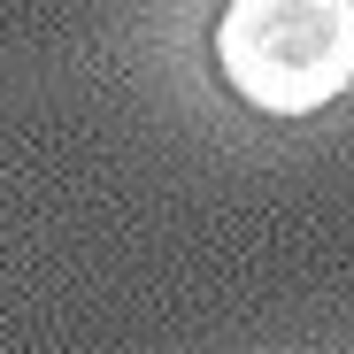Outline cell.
Instances as JSON below:
<instances>
[{"mask_svg": "<svg viewBox=\"0 0 354 354\" xmlns=\"http://www.w3.org/2000/svg\"><path fill=\"white\" fill-rule=\"evenodd\" d=\"M208 46L247 108L316 115L354 85V0H231Z\"/></svg>", "mask_w": 354, "mask_h": 354, "instance_id": "6da1fadb", "label": "cell"}]
</instances>
